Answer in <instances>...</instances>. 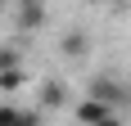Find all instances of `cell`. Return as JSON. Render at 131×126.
<instances>
[{
    "instance_id": "1",
    "label": "cell",
    "mask_w": 131,
    "mask_h": 126,
    "mask_svg": "<svg viewBox=\"0 0 131 126\" xmlns=\"http://www.w3.org/2000/svg\"><path fill=\"white\" fill-rule=\"evenodd\" d=\"M86 95L104 99L113 113H118V108H131V86H127V81H118V77H95L91 86H86Z\"/></svg>"
},
{
    "instance_id": "2",
    "label": "cell",
    "mask_w": 131,
    "mask_h": 126,
    "mask_svg": "<svg viewBox=\"0 0 131 126\" xmlns=\"http://www.w3.org/2000/svg\"><path fill=\"white\" fill-rule=\"evenodd\" d=\"M9 14H14V27L18 32H41V27L50 23V5L45 0H18Z\"/></svg>"
},
{
    "instance_id": "3",
    "label": "cell",
    "mask_w": 131,
    "mask_h": 126,
    "mask_svg": "<svg viewBox=\"0 0 131 126\" xmlns=\"http://www.w3.org/2000/svg\"><path fill=\"white\" fill-rule=\"evenodd\" d=\"M59 50H63V59H91V50H95V41H91V32H81V27H72V32H63V41H59Z\"/></svg>"
},
{
    "instance_id": "4",
    "label": "cell",
    "mask_w": 131,
    "mask_h": 126,
    "mask_svg": "<svg viewBox=\"0 0 131 126\" xmlns=\"http://www.w3.org/2000/svg\"><path fill=\"white\" fill-rule=\"evenodd\" d=\"M108 113H113V108H108L104 99H95V95H81V99H77V108H72V117H77L81 126H100Z\"/></svg>"
},
{
    "instance_id": "5",
    "label": "cell",
    "mask_w": 131,
    "mask_h": 126,
    "mask_svg": "<svg viewBox=\"0 0 131 126\" xmlns=\"http://www.w3.org/2000/svg\"><path fill=\"white\" fill-rule=\"evenodd\" d=\"M0 126H41V113L5 99V104H0Z\"/></svg>"
},
{
    "instance_id": "6",
    "label": "cell",
    "mask_w": 131,
    "mask_h": 126,
    "mask_svg": "<svg viewBox=\"0 0 131 126\" xmlns=\"http://www.w3.org/2000/svg\"><path fill=\"white\" fill-rule=\"evenodd\" d=\"M41 104H45V108H63V104H68V90L59 86V81H45V86H41Z\"/></svg>"
},
{
    "instance_id": "7",
    "label": "cell",
    "mask_w": 131,
    "mask_h": 126,
    "mask_svg": "<svg viewBox=\"0 0 131 126\" xmlns=\"http://www.w3.org/2000/svg\"><path fill=\"white\" fill-rule=\"evenodd\" d=\"M23 86V72L18 68H0V90H18Z\"/></svg>"
},
{
    "instance_id": "8",
    "label": "cell",
    "mask_w": 131,
    "mask_h": 126,
    "mask_svg": "<svg viewBox=\"0 0 131 126\" xmlns=\"http://www.w3.org/2000/svg\"><path fill=\"white\" fill-rule=\"evenodd\" d=\"M0 68H18V50H0Z\"/></svg>"
},
{
    "instance_id": "9",
    "label": "cell",
    "mask_w": 131,
    "mask_h": 126,
    "mask_svg": "<svg viewBox=\"0 0 131 126\" xmlns=\"http://www.w3.org/2000/svg\"><path fill=\"white\" fill-rule=\"evenodd\" d=\"M100 126H127V122H122L118 113H108V117H104V122H100Z\"/></svg>"
},
{
    "instance_id": "10",
    "label": "cell",
    "mask_w": 131,
    "mask_h": 126,
    "mask_svg": "<svg viewBox=\"0 0 131 126\" xmlns=\"http://www.w3.org/2000/svg\"><path fill=\"white\" fill-rule=\"evenodd\" d=\"M0 5H5V9H14V5H18V0H0Z\"/></svg>"
},
{
    "instance_id": "11",
    "label": "cell",
    "mask_w": 131,
    "mask_h": 126,
    "mask_svg": "<svg viewBox=\"0 0 131 126\" xmlns=\"http://www.w3.org/2000/svg\"><path fill=\"white\" fill-rule=\"evenodd\" d=\"M91 5H104V0H91Z\"/></svg>"
}]
</instances>
